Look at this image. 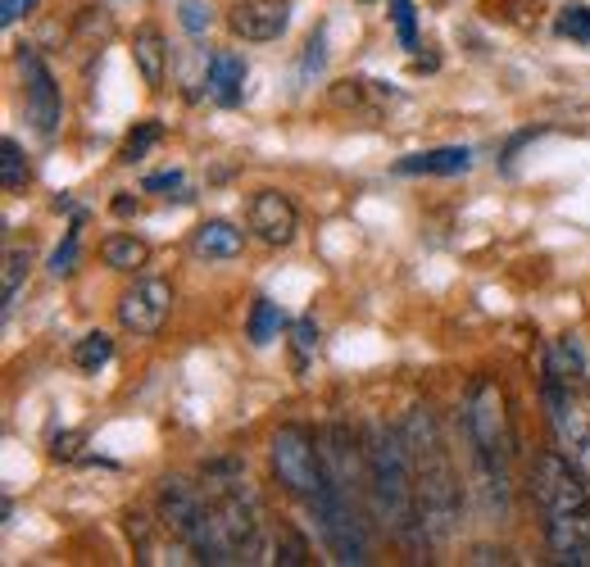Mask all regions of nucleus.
I'll return each mask as SVG.
<instances>
[{"instance_id":"nucleus-1","label":"nucleus","mask_w":590,"mask_h":567,"mask_svg":"<svg viewBox=\"0 0 590 567\" xmlns=\"http://www.w3.org/2000/svg\"><path fill=\"white\" fill-rule=\"evenodd\" d=\"M532 500L555 563L590 567V481L564 449H540L532 459Z\"/></svg>"},{"instance_id":"nucleus-2","label":"nucleus","mask_w":590,"mask_h":567,"mask_svg":"<svg viewBox=\"0 0 590 567\" xmlns=\"http://www.w3.org/2000/svg\"><path fill=\"white\" fill-rule=\"evenodd\" d=\"M404 445H409V468H414V486H418V509H423V526L431 545H446L459 532V517H463V486L455 472V454L440 436L436 413L414 404L404 413Z\"/></svg>"},{"instance_id":"nucleus-3","label":"nucleus","mask_w":590,"mask_h":567,"mask_svg":"<svg viewBox=\"0 0 590 567\" xmlns=\"http://www.w3.org/2000/svg\"><path fill=\"white\" fill-rule=\"evenodd\" d=\"M368 486H373L378 513L391 526V536L409 554H423V545L431 536L423 526L418 486H414V468H409V445H404L400 427H373L368 432Z\"/></svg>"},{"instance_id":"nucleus-4","label":"nucleus","mask_w":590,"mask_h":567,"mask_svg":"<svg viewBox=\"0 0 590 567\" xmlns=\"http://www.w3.org/2000/svg\"><path fill=\"white\" fill-rule=\"evenodd\" d=\"M463 436L472 454V477H477V495L491 513H509V413L504 395L491 377H477L468 400H463Z\"/></svg>"},{"instance_id":"nucleus-5","label":"nucleus","mask_w":590,"mask_h":567,"mask_svg":"<svg viewBox=\"0 0 590 567\" xmlns=\"http://www.w3.org/2000/svg\"><path fill=\"white\" fill-rule=\"evenodd\" d=\"M205 495L214 509L218 541H223L232 563H254L264 549V509L250 490V477L237 459H218L205 468Z\"/></svg>"},{"instance_id":"nucleus-6","label":"nucleus","mask_w":590,"mask_h":567,"mask_svg":"<svg viewBox=\"0 0 590 567\" xmlns=\"http://www.w3.org/2000/svg\"><path fill=\"white\" fill-rule=\"evenodd\" d=\"M160 513H164V526L187 545L200 563H232L223 541H218V526H214V509H209V495L205 486H192L182 477H168L160 486Z\"/></svg>"},{"instance_id":"nucleus-7","label":"nucleus","mask_w":590,"mask_h":567,"mask_svg":"<svg viewBox=\"0 0 590 567\" xmlns=\"http://www.w3.org/2000/svg\"><path fill=\"white\" fill-rule=\"evenodd\" d=\"M314 522H318V536L327 545V554L337 558V563H368V532H363V522L350 504V495L337 486V481H323V490L314 500H305Z\"/></svg>"},{"instance_id":"nucleus-8","label":"nucleus","mask_w":590,"mask_h":567,"mask_svg":"<svg viewBox=\"0 0 590 567\" xmlns=\"http://www.w3.org/2000/svg\"><path fill=\"white\" fill-rule=\"evenodd\" d=\"M545 408H549V427H555L559 449L590 481V400L572 382H564V377L545 372Z\"/></svg>"},{"instance_id":"nucleus-9","label":"nucleus","mask_w":590,"mask_h":567,"mask_svg":"<svg viewBox=\"0 0 590 567\" xmlns=\"http://www.w3.org/2000/svg\"><path fill=\"white\" fill-rule=\"evenodd\" d=\"M273 472L286 486V495H295V500H314L323 490L327 468H323L318 449H314V436L305 427L291 423V427H282L273 436Z\"/></svg>"},{"instance_id":"nucleus-10","label":"nucleus","mask_w":590,"mask_h":567,"mask_svg":"<svg viewBox=\"0 0 590 567\" xmlns=\"http://www.w3.org/2000/svg\"><path fill=\"white\" fill-rule=\"evenodd\" d=\"M23 87H28V123L36 128V137H55L64 123V96L42 55L23 51Z\"/></svg>"},{"instance_id":"nucleus-11","label":"nucleus","mask_w":590,"mask_h":567,"mask_svg":"<svg viewBox=\"0 0 590 567\" xmlns=\"http://www.w3.org/2000/svg\"><path fill=\"white\" fill-rule=\"evenodd\" d=\"M168 309H173V286L164 277H141L119 299V323L136 336H155L168 323Z\"/></svg>"},{"instance_id":"nucleus-12","label":"nucleus","mask_w":590,"mask_h":567,"mask_svg":"<svg viewBox=\"0 0 590 567\" xmlns=\"http://www.w3.org/2000/svg\"><path fill=\"white\" fill-rule=\"evenodd\" d=\"M286 23H291L286 0H237L228 10V28L241 42H277Z\"/></svg>"},{"instance_id":"nucleus-13","label":"nucleus","mask_w":590,"mask_h":567,"mask_svg":"<svg viewBox=\"0 0 590 567\" xmlns=\"http://www.w3.org/2000/svg\"><path fill=\"white\" fill-rule=\"evenodd\" d=\"M295 227H301V214H295L291 196H282V192H254L250 196V232L260 241L286 246L295 237Z\"/></svg>"},{"instance_id":"nucleus-14","label":"nucleus","mask_w":590,"mask_h":567,"mask_svg":"<svg viewBox=\"0 0 590 567\" xmlns=\"http://www.w3.org/2000/svg\"><path fill=\"white\" fill-rule=\"evenodd\" d=\"M245 59L237 55V51H218V55H209V64H205V91H209V100L214 105H237L241 100V87H245Z\"/></svg>"},{"instance_id":"nucleus-15","label":"nucleus","mask_w":590,"mask_h":567,"mask_svg":"<svg viewBox=\"0 0 590 567\" xmlns=\"http://www.w3.org/2000/svg\"><path fill=\"white\" fill-rule=\"evenodd\" d=\"M472 168V150L468 145H440V150H423V155H404L395 160L400 177H414V173H431V177H459Z\"/></svg>"},{"instance_id":"nucleus-16","label":"nucleus","mask_w":590,"mask_h":567,"mask_svg":"<svg viewBox=\"0 0 590 567\" xmlns=\"http://www.w3.org/2000/svg\"><path fill=\"white\" fill-rule=\"evenodd\" d=\"M132 64L141 73L145 87H164V73H168V42L160 28H141L136 42H132Z\"/></svg>"},{"instance_id":"nucleus-17","label":"nucleus","mask_w":590,"mask_h":567,"mask_svg":"<svg viewBox=\"0 0 590 567\" xmlns=\"http://www.w3.org/2000/svg\"><path fill=\"white\" fill-rule=\"evenodd\" d=\"M192 250L200 259H237L245 250V232H237V227L223 222V218H209L192 232Z\"/></svg>"},{"instance_id":"nucleus-18","label":"nucleus","mask_w":590,"mask_h":567,"mask_svg":"<svg viewBox=\"0 0 590 567\" xmlns=\"http://www.w3.org/2000/svg\"><path fill=\"white\" fill-rule=\"evenodd\" d=\"M100 259L109 263V269H119V273H136L145 259H151V246H145L141 237H109L100 246Z\"/></svg>"},{"instance_id":"nucleus-19","label":"nucleus","mask_w":590,"mask_h":567,"mask_svg":"<svg viewBox=\"0 0 590 567\" xmlns=\"http://www.w3.org/2000/svg\"><path fill=\"white\" fill-rule=\"evenodd\" d=\"M545 372L549 377H564V382H577V377L586 372V359H581V346L572 336H564V340H555L549 346V359H545Z\"/></svg>"},{"instance_id":"nucleus-20","label":"nucleus","mask_w":590,"mask_h":567,"mask_svg":"<svg viewBox=\"0 0 590 567\" xmlns=\"http://www.w3.org/2000/svg\"><path fill=\"white\" fill-rule=\"evenodd\" d=\"M73 36L87 42V46H105L109 36H114V14H109L105 6H87L78 14V23H73Z\"/></svg>"},{"instance_id":"nucleus-21","label":"nucleus","mask_w":590,"mask_h":567,"mask_svg":"<svg viewBox=\"0 0 590 567\" xmlns=\"http://www.w3.org/2000/svg\"><path fill=\"white\" fill-rule=\"evenodd\" d=\"M282 327H286L282 305H273V299H254V309H250V340L254 346H273V336Z\"/></svg>"},{"instance_id":"nucleus-22","label":"nucleus","mask_w":590,"mask_h":567,"mask_svg":"<svg viewBox=\"0 0 590 567\" xmlns=\"http://www.w3.org/2000/svg\"><path fill=\"white\" fill-rule=\"evenodd\" d=\"M0 182H6V192H28V182H32V168H28V155H23V145L19 141H6L0 145Z\"/></svg>"},{"instance_id":"nucleus-23","label":"nucleus","mask_w":590,"mask_h":567,"mask_svg":"<svg viewBox=\"0 0 590 567\" xmlns=\"http://www.w3.org/2000/svg\"><path fill=\"white\" fill-rule=\"evenodd\" d=\"M109 359H114V340H109L105 331H91L78 340V350H73V363H78L83 372H100Z\"/></svg>"},{"instance_id":"nucleus-24","label":"nucleus","mask_w":590,"mask_h":567,"mask_svg":"<svg viewBox=\"0 0 590 567\" xmlns=\"http://www.w3.org/2000/svg\"><path fill=\"white\" fill-rule=\"evenodd\" d=\"M555 32L568 36V42L590 46V6H564L559 19H555Z\"/></svg>"},{"instance_id":"nucleus-25","label":"nucleus","mask_w":590,"mask_h":567,"mask_svg":"<svg viewBox=\"0 0 590 567\" xmlns=\"http://www.w3.org/2000/svg\"><path fill=\"white\" fill-rule=\"evenodd\" d=\"M28 269H32V250L10 246V250H6V309H10L14 299H19V286H23Z\"/></svg>"},{"instance_id":"nucleus-26","label":"nucleus","mask_w":590,"mask_h":567,"mask_svg":"<svg viewBox=\"0 0 590 567\" xmlns=\"http://www.w3.org/2000/svg\"><path fill=\"white\" fill-rule=\"evenodd\" d=\"M391 6V19H395V36L404 51H418V19H414V6L409 0H386Z\"/></svg>"},{"instance_id":"nucleus-27","label":"nucleus","mask_w":590,"mask_h":567,"mask_svg":"<svg viewBox=\"0 0 590 567\" xmlns=\"http://www.w3.org/2000/svg\"><path fill=\"white\" fill-rule=\"evenodd\" d=\"M160 137H164V128H160V123H141V128H136V132L123 141L119 160H123V164H136V160H145V150H151Z\"/></svg>"},{"instance_id":"nucleus-28","label":"nucleus","mask_w":590,"mask_h":567,"mask_svg":"<svg viewBox=\"0 0 590 567\" xmlns=\"http://www.w3.org/2000/svg\"><path fill=\"white\" fill-rule=\"evenodd\" d=\"M78 222H83V218H78ZM78 222H73L68 241L51 254V277H68V273H73V263H78Z\"/></svg>"},{"instance_id":"nucleus-29","label":"nucleus","mask_w":590,"mask_h":567,"mask_svg":"<svg viewBox=\"0 0 590 567\" xmlns=\"http://www.w3.org/2000/svg\"><path fill=\"white\" fill-rule=\"evenodd\" d=\"M182 28H187L192 36L209 32V6L205 0H182Z\"/></svg>"},{"instance_id":"nucleus-30","label":"nucleus","mask_w":590,"mask_h":567,"mask_svg":"<svg viewBox=\"0 0 590 567\" xmlns=\"http://www.w3.org/2000/svg\"><path fill=\"white\" fill-rule=\"evenodd\" d=\"M323 59H327V36H323V32H314V36H309V46H305V64H301L305 78H314V73L323 68Z\"/></svg>"},{"instance_id":"nucleus-31","label":"nucleus","mask_w":590,"mask_h":567,"mask_svg":"<svg viewBox=\"0 0 590 567\" xmlns=\"http://www.w3.org/2000/svg\"><path fill=\"white\" fill-rule=\"evenodd\" d=\"M277 563H291V567H295V563H309V549L295 541V532H282V536H277Z\"/></svg>"},{"instance_id":"nucleus-32","label":"nucleus","mask_w":590,"mask_h":567,"mask_svg":"<svg viewBox=\"0 0 590 567\" xmlns=\"http://www.w3.org/2000/svg\"><path fill=\"white\" fill-rule=\"evenodd\" d=\"M36 6H42V0H0V23L14 28V23H19V19H28Z\"/></svg>"},{"instance_id":"nucleus-33","label":"nucleus","mask_w":590,"mask_h":567,"mask_svg":"<svg viewBox=\"0 0 590 567\" xmlns=\"http://www.w3.org/2000/svg\"><path fill=\"white\" fill-rule=\"evenodd\" d=\"M295 346H301V355H314V350H318V327H314V318H301V323H295Z\"/></svg>"},{"instance_id":"nucleus-34","label":"nucleus","mask_w":590,"mask_h":567,"mask_svg":"<svg viewBox=\"0 0 590 567\" xmlns=\"http://www.w3.org/2000/svg\"><path fill=\"white\" fill-rule=\"evenodd\" d=\"M173 186H182V173H155V177H145V192H173Z\"/></svg>"},{"instance_id":"nucleus-35","label":"nucleus","mask_w":590,"mask_h":567,"mask_svg":"<svg viewBox=\"0 0 590 567\" xmlns=\"http://www.w3.org/2000/svg\"><path fill=\"white\" fill-rule=\"evenodd\" d=\"M468 563H513V558H509V549H491V545H477Z\"/></svg>"},{"instance_id":"nucleus-36","label":"nucleus","mask_w":590,"mask_h":567,"mask_svg":"<svg viewBox=\"0 0 590 567\" xmlns=\"http://www.w3.org/2000/svg\"><path fill=\"white\" fill-rule=\"evenodd\" d=\"M78 440H83L78 432H68V436H55V459H73V454H78L73 445H78Z\"/></svg>"},{"instance_id":"nucleus-37","label":"nucleus","mask_w":590,"mask_h":567,"mask_svg":"<svg viewBox=\"0 0 590 567\" xmlns=\"http://www.w3.org/2000/svg\"><path fill=\"white\" fill-rule=\"evenodd\" d=\"M132 209H136V200H132V196H119V200H114V214H123V218H128Z\"/></svg>"}]
</instances>
